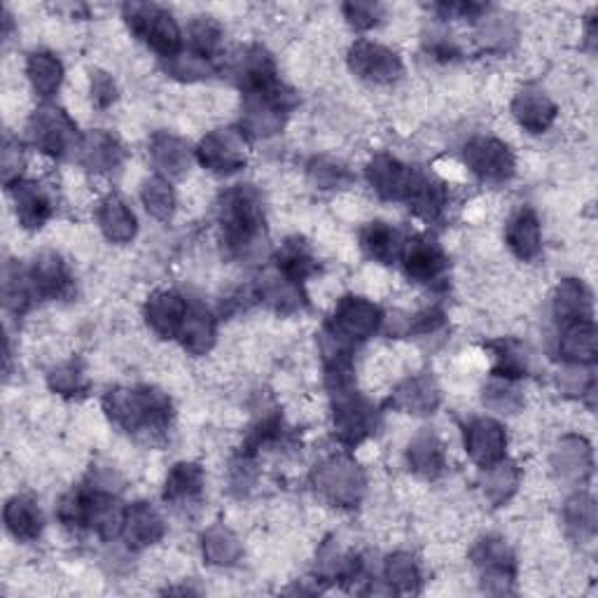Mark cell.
<instances>
[{
	"mask_svg": "<svg viewBox=\"0 0 598 598\" xmlns=\"http://www.w3.org/2000/svg\"><path fill=\"white\" fill-rule=\"evenodd\" d=\"M383 575L388 585H391V589L400 594H412L418 589V585H422V571H418V563L412 554H405V552H398L386 559Z\"/></svg>",
	"mask_w": 598,
	"mask_h": 598,
	"instance_id": "cell-44",
	"label": "cell"
},
{
	"mask_svg": "<svg viewBox=\"0 0 598 598\" xmlns=\"http://www.w3.org/2000/svg\"><path fill=\"white\" fill-rule=\"evenodd\" d=\"M75 155L80 159V164L94 173L115 171L122 164V157H124L118 138L110 136L108 132H101V129L87 132L83 138H80Z\"/></svg>",
	"mask_w": 598,
	"mask_h": 598,
	"instance_id": "cell-19",
	"label": "cell"
},
{
	"mask_svg": "<svg viewBox=\"0 0 598 598\" xmlns=\"http://www.w3.org/2000/svg\"><path fill=\"white\" fill-rule=\"evenodd\" d=\"M481 489L489 503L505 505L508 500L520 489V471L514 463H508L505 459L491 463L484 467L481 473Z\"/></svg>",
	"mask_w": 598,
	"mask_h": 598,
	"instance_id": "cell-35",
	"label": "cell"
},
{
	"mask_svg": "<svg viewBox=\"0 0 598 598\" xmlns=\"http://www.w3.org/2000/svg\"><path fill=\"white\" fill-rule=\"evenodd\" d=\"M5 526L14 538L22 542H30L40 536L42 530V514L36 505L34 498L28 496H14L5 505Z\"/></svg>",
	"mask_w": 598,
	"mask_h": 598,
	"instance_id": "cell-33",
	"label": "cell"
},
{
	"mask_svg": "<svg viewBox=\"0 0 598 598\" xmlns=\"http://www.w3.org/2000/svg\"><path fill=\"white\" fill-rule=\"evenodd\" d=\"M422 171H416L407 164H402L395 157L377 155L367 167V181L381 199L386 202H405L418 181Z\"/></svg>",
	"mask_w": 598,
	"mask_h": 598,
	"instance_id": "cell-14",
	"label": "cell"
},
{
	"mask_svg": "<svg viewBox=\"0 0 598 598\" xmlns=\"http://www.w3.org/2000/svg\"><path fill=\"white\" fill-rule=\"evenodd\" d=\"M187 309L190 304L183 295L173 293V290H159L145 304V320L159 337L173 339L181 334Z\"/></svg>",
	"mask_w": 598,
	"mask_h": 598,
	"instance_id": "cell-16",
	"label": "cell"
},
{
	"mask_svg": "<svg viewBox=\"0 0 598 598\" xmlns=\"http://www.w3.org/2000/svg\"><path fill=\"white\" fill-rule=\"evenodd\" d=\"M410 471L424 479H438L447 467L444 444L430 430L418 432L407 449Z\"/></svg>",
	"mask_w": 598,
	"mask_h": 598,
	"instance_id": "cell-29",
	"label": "cell"
},
{
	"mask_svg": "<svg viewBox=\"0 0 598 598\" xmlns=\"http://www.w3.org/2000/svg\"><path fill=\"white\" fill-rule=\"evenodd\" d=\"M22 171H24V152L20 141L5 138L3 145V183L8 187H14L17 183H22Z\"/></svg>",
	"mask_w": 598,
	"mask_h": 598,
	"instance_id": "cell-53",
	"label": "cell"
},
{
	"mask_svg": "<svg viewBox=\"0 0 598 598\" xmlns=\"http://www.w3.org/2000/svg\"><path fill=\"white\" fill-rule=\"evenodd\" d=\"M402 265H405L407 277L416 283H440L447 277L449 260L442 246L428 234H418L405 241V248L400 255Z\"/></svg>",
	"mask_w": 598,
	"mask_h": 598,
	"instance_id": "cell-13",
	"label": "cell"
},
{
	"mask_svg": "<svg viewBox=\"0 0 598 598\" xmlns=\"http://www.w3.org/2000/svg\"><path fill=\"white\" fill-rule=\"evenodd\" d=\"M314 489L337 508H355L365 491V477L361 467L346 456H332L322 461L314 473Z\"/></svg>",
	"mask_w": 598,
	"mask_h": 598,
	"instance_id": "cell-5",
	"label": "cell"
},
{
	"mask_svg": "<svg viewBox=\"0 0 598 598\" xmlns=\"http://www.w3.org/2000/svg\"><path fill=\"white\" fill-rule=\"evenodd\" d=\"M47 383L54 393L63 398H77L87 391V375L80 363H61L57 365L50 375H47Z\"/></svg>",
	"mask_w": 598,
	"mask_h": 598,
	"instance_id": "cell-47",
	"label": "cell"
},
{
	"mask_svg": "<svg viewBox=\"0 0 598 598\" xmlns=\"http://www.w3.org/2000/svg\"><path fill=\"white\" fill-rule=\"evenodd\" d=\"M594 369L589 365L569 363L559 371V388L565 395L582 398L594 391Z\"/></svg>",
	"mask_w": 598,
	"mask_h": 598,
	"instance_id": "cell-51",
	"label": "cell"
},
{
	"mask_svg": "<svg viewBox=\"0 0 598 598\" xmlns=\"http://www.w3.org/2000/svg\"><path fill=\"white\" fill-rule=\"evenodd\" d=\"M565 530L579 542H589L596 536V503L589 493H575L563 508Z\"/></svg>",
	"mask_w": 598,
	"mask_h": 598,
	"instance_id": "cell-41",
	"label": "cell"
},
{
	"mask_svg": "<svg viewBox=\"0 0 598 598\" xmlns=\"http://www.w3.org/2000/svg\"><path fill=\"white\" fill-rule=\"evenodd\" d=\"M202 549L206 563L218 565V569H230L241 559V542L224 524H216L204 533Z\"/></svg>",
	"mask_w": 598,
	"mask_h": 598,
	"instance_id": "cell-37",
	"label": "cell"
},
{
	"mask_svg": "<svg viewBox=\"0 0 598 598\" xmlns=\"http://www.w3.org/2000/svg\"><path fill=\"white\" fill-rule=\"evenodd\" d=\"M169 75L178 77V80H187V83H192V80H204V77H211L216 73L213 69V61L206 59L197 52H181L175 54L173 59H169Z\"/></svg>",
	"mask_w": 598,
	"mask_h": 598,
	"instance_id": "cell-50",
	"label": "cell"
},
{
	"mask_svg": "<svg viewBox=\"0 0 598 598\" xmlns=\"http://www.w3.org/2000/svg\"><path fill=\"white\" fill-rule=\"evenodd\" d=\"M124 20L134 30V36H138L159 57L173 59L183 52L181 28L167 10L150 3H129L124 5Z\"/></svg>",
	"mask_w": 598,
	"mask_h": 598,
	"instance_id": "cell-4",
	"label": "cell"
},
{
	"mask_svg": "<svg viewBox=\"0 0 598 598\" xmlns=\"http://www.w3.org/2000/svg\"><path fill=\"white\" fill-rule=\"evenodd\" d=\"M218 224L222 241L234 255H253L265 239V211L260 194L251 185L230 187L218 204Z\"/></svg>",
	"mask_w": 598,
	"mask_h": 598,
	"instance_id": "cell-1",
	"label": "cell"
},
{
	"mask_svg": "<svg viewBox=\"0 0 598 598\" xmlns=\"http://www.w3.org/2000/svg\"><path fill=\"white\" fill-rule=\"evenodd\" d=\"M199 164L220 175L236 173L246 167L248 161V145L246 134L236 132V129H218V132L206 134L202 143L194 150Z\"/></svg>",
	"mask_w": 598,
	"mask_h": 598,
	"instance_id": "cell-8",
	"label": "cell"
},
{
	"mask_svg": "<svg viewBox=\"0 0 598 598\" xmlns=\"http://www.w3.org/2000/svg\"><path fill=\"white\" fill-rule=\"evenodd\" d=\"M508 248L516 260L533 263L542 253V232H540V220L530 211V208H520L505 230Z\"/></svg>",
	"mask_w": 598,
	"mask_h": 598,
	"instance_id": "cell-20",
	"label": "cell"
},
{
	"mask_svg": "<svg viewBox=\"0 0 598 598\" xmlns=\"http://www.w3.org/2000/svg\"><path fill=\"white\" fill-rule=\"evenodd\" d=\"M552 465L561 479L571 484H582L591 475V447L585 438L565 435L554 449Z\"/></svg>",
	"mask_w": 598,
	"mask_h": 598,
	"instance_id": "cell-22",
	"label": "cell"
},
{
	"mask_svg": "<svg viewBox=\"0 0 598 598\" xmlns=\"http://www.w3.org/2000/svg\"><path fill=\"white\" fill-rule=\"evenodd\" d=\"M306 173H309V181L318 187V190H339V187H346L351 183V171L339 164V161L334 159H314L309 169H306Z\"/></svg>",
	"mask_w": 598,
	"mask_h": 598,
	"instance_id": "cell-49",
	"label": "cell"
},
{
	"mask_svg": "<svg viewBox=\"0 0 598 598\" xmlns=\"http://www.w3.org/2000/svg\"><path fill=\"white\" fill-rule=\"evenodd\" d=\"M216 334H218V328H216L213 314L202 304H190L181 334H178L185 351H190L194 355L208 353L216 344Z\"/></svg>",
	"mask_w": 598,
	"mask_h": 598,
	"instance_id": "cell-32",
	"label": "cell"
},
{
	"mask_svg": "<svg viewBox=\"0 0 598 598\" xmlns=\"http://www.w3.org/2000/svg\"><path fill=\"white\" fill-rule=\"evenodd\" d=\"M108 416L126 432H159L171 418V402L155 388H115L103 398Z\"/></svg>",
	"mask_w": 598,
	"mask_h": 598,
	"instance_id": "cell-2",
	"label": "cell"
},
{
	"mask_svg": "<svg viewBox=\"0 0 598 598\" xmlns=\"http://www.w3.org/2000/svg\"><path fill=\"white\" fill-rule=\"evenodd\" d=\"M3 295H5V306L12 312L22 316L30 302H34L36 297V290L34 285H30V279L28 273H24L22 269H14V267H5V277H3Z\"/></svg>",
	"mask_w": 598,
	"mask_h": 598,
	"instance_id": "cell-46",
	"label": "cell"
},
{
	"mask_svg": "<svg viewBox=\"0 0 598 598\" xmlns=\"http://www.w3.org/2000/svg\"><path fill=\"white\" fill-rule=\"evenodd\" d=\"M277 271L283 273L285 279L302 285L316 271V260L309 246H306L302 239L285 241L281 251L277 253Z\"/></svg>",
	"mask_w": 598,
	"mask_h": 598,
	"instance_id": "cell-40",
	"label": "cell"
},
{
	"mask_svg": "<svg viewBox=\"0 0 598 598\" xmlns=\"http://www.w3.org/2000/svg\"><path fill=\"white\" fill-rule=\"evenodd\" d=\"M244 118H241V126H244L246 136L269 138L281 132L285 122L288 110L293 108L295 96L290 89H285L281 83H273L263 89L244 91Z\"/></svg>",
	"mask_w": 598,
	"mask_h": 598,
	"instance_id": "cell-3",
	"label": "cell"
},
{
	"mask_svg": "<svg viewBox=\"0 0 598 598\" xmlns=\"http://www.w3.org/2000/svg\"><path fill=\"white\" fill-rule=\"evenodd\" d=\"M361 248L369 260L381 265H393L400 260L402 248H405V239L388 222H369L361 232Z\"/></svg>",
	"mask_w": 598,
	"mask_h": 598,
	"instance_id": "cell-30",
	"label": "cell"
},
{
	"mask_svg": "<svg viewBox=\"0 0 598 598\" xmlns=\"http://www.w3.org/2000/svg\"><path fill=\"white\" fill-rule=\"evenodd\" d=\"M381 322L383 314L375 302L349 295L337 304L334 316L326 330L342 339V342L355 346L365 342V339L375 337V332L381 328Z\"/></svg>",
	"mask_w": 598,
	"mask_h": 598,
	"instance_id": "cell-9",
	"label": "cell"
},
{
	"mask_svg": "<svg viewBox=\"0 0 598 598\" xmlns=\"http://www.w3.org/2000/svg\"><path fill=\"white\" fill-rule=\"evenodd\" d=\"M332 422L339 440L361 444L377 428V410L353 386L342 388L332 391Z\"/></svg>",
	"mask_w": 598,
	"mask_h": 598,
	"instance_id": "cell-7",
	"label": "cell"
},
{
	"mask_svg": "<svg viewBox=\"0 0 598 598\" xmlns=\"http://www.w3.org/2000/svg\"><path fill=\"white\" fill-rule=\"evenodd\" d=\"M12 190L14 211H17V220L26 230H38L52 218L54 204L40 185L36 183H17Z\"/></svg>",
	"mask_w": 598,
	"mask_h": 598,
	"instance_id": "cell-27",
	"label": "cell"
},
{
	"mask_svg": "<svg viewBox=\"0 0 598 598\" xmlns=\"http://www.w3.org/2000/svg\"><path fill=\"white\" fill-rule=\"evenodd\" d=\"M36 297L61 300L71 290V273L57 253H42L28 271Z\"/></svg>",
	"mask_w": 598,
	"mask_h": 598,
	"instance_id": "cell-23",
	"label": "cell"
},
{
	"mask_svg": "<svg viewBox=\"0 0 598 598\" xmlns=\"http://www.w3.org/2000/svg\"><path fill=\"white\" fill-rule=\"evenodd\" d=\"M167 526L161 514L150 503H134L126 508L122 536L132 549H145L164 538Z\"/></svg>",
	"mask_w": 598,
	"mask_h": 598,
	"instance_id": "cell-21",
	"label": "cell"
},
{
	"mask_svg": "<svg viewBox=\"0 0 598 598\" xmlns=\"http://www.w3.org/2000/svg\"><path fill=\"white\" fill-rule=\"evenodd\" d=\"M473 561L481 575L484 587L493 594L510 591L514 582V554L512 549L500 538H484L473 549Z\"/></svg>",
	"mask_w": 598,
	"mask_h": 598,
	"instance_id": "cell-12",
	"label": "cell"
},
{
	"mask_svg": "<svg viewBox=\"0 0 598 598\" xmlns=\"http://www.w3.org/2000/svg\"><path fill=\"white\" fill-rule=\"evenodd\" d=\"M28 138L40 152L52 157H66L77 152L80 138L75 122L61 108L45 103L28 120Z\"/></svg>",
	"mask_w": 598,
	"mask_h": 598,
	"instance_id": "cell-6",
	"label": "cell"
},
{
	"mask_svg": "<svg viewBox=\"0 0 598 598\" xmlns=\"http://www.w3.org/2000/svg\"><path fill=\"white\" fill-rule=\"evenodd\" d=\"M260 297L271 306V309H277L279 314H290L297 312L300 306L304 304L302 297V288L300 283L285 279L283 273H271L260 285Z\"/></svg>",
	"mask_w": 598,
	"mask_h": 598,
	"instance_id": "cell-42",
	"label": "cell"
},
{
	"mask_svg": "<svg viewBox=\"0 0 598 598\" xmlns=\"http://www.w3.org/2000/svg\"><path fill=\"white\" fill-rule=\"evenodd\" d=\"M349 66L365 83L391 85L402 75L400 57L375 40H358L349 52Z\"/></svg>",
	"mask_w": 598,
	"mask_h": 598,
	"instance_id": "cell-10",
	"label": "cell"
},
{
	"mask_svg": "<svg viewBox=\"0 0 598 598\" xmlns=\"http://www.w3.org/2000/svg\"><path fill=\"white\" fill-rule=\"evenodd\" d=\"M489 346L493 351V377L516 381L528 375L530 355L524 344L514 342V339H500Z\"/></svg>",
	"mask_w": 598,
	"mask_h": 598,
	"instance_id": "cell-38",
	"label": "cell"
},
{
	"mask_svg": "<svg viewBox=\"0 0 598 598\" xmlns=\"http://www.w3.org/2000/svg\"><path fill=\"white\" fill-rule=\"evenodd\" d=\"M126 508L110 491L87 493V514L85 528L94 530L103 540H115L122 536Z\"/></svg>",
	"mask_w": 598,
	"mask_h": 598,
	"instance_id": "cell-18",
	"label": "cell"
},
{
	"mask_svg": "<svg viewBox=\"0 0 598 598\" xmlns=\"http://www.w3.org/2000/svg\"><path fill=\"white\" fill-rule=\"evenodd\" d=\"M204 491V471L197 463H175L167 477L164 500L173 505H190Z\"/></svg>",
	"mask_w": 598,
	"mask_h": 598,
	"instance_id": "cell-34",
	"label": "cell"
},
{
	"mask_svg": "<svg viewBox=\"0 0 598 598\" xmlns=\"http://www.w3.org/2000/svg\"><path fill=\"white\" fill-rule=\"evenodd\" d=\"M463 157L467 169L487 183H505L508 178H512L516 167L514 155L508 145L489 136L473 138L465 145Z\"/></svg>",
	"mask_w": 598,
	"mask_h": 598,
	"instance_id": "cell-11",
	"label": "cell"
},
{
	"mask_svg": "<svg viewBox=\"0 0 598 598\" xmlns=\"http://www.w3.org/2000/svg\"><path fill=\"white\" fill-rule=\"evenodd\" d=\"M346 22L358 28V30H367L371 26H377L381 14H383V8L379 3H363V0H355V3H346L342 8Z\"/></svg>",
	"mask_w": 598,
	"mask_h": 598,
	"instance_id": "cell-52",
	"label": "cell"
},
{
	"mask_svg": "<svg viewBox=\"0 0 598 598\" xmlns=\"http://www.w3.org/2000/svg\"><path fill=\"white\" fill-rule=\"evenodd\" d=\"M410 208L416 213V216H422L424 220H438L442 213H444V208H447V190L440 181H435V178L422 173L418 175V181L410 194V199H407Z\"/></svg>",
	"mask_w": 598,
	"mask_h": 598,
	"instance_id": "cell-39",
	"label": "cell"
},
{
	"mask_svg": "<svg viewBox=\"0 0 598 598\" xmlns=\"http://www.w3.org/2000/svg\"><path fill=\"white\" fill-rule=\"evenodd\" d=\"M222 42V30L220 24L213 22L211 17H197L190 24V45L192 52H197L206 59H211L218 54Z\"/></svg>",
	"mask_w": 598,
	"mask_h": 598,
	"instance_id": "cell-48",
	"label": "cell"
},
{
	"mask_svg": "<svg viewBox=\"0 0 598 598\" xmlns=\"http://www.w3.org/2000/svg\"><path fill=\"white\" fill-rule=\"evenodd\" d=\"M391 405L400 412H407L414 416L432 414L440 407V388L430 377H410L402 381L391 398Z\"/></svg>",
	"mask_w": 598,
	"mask_h": 598,
	"instance_id": "cell-24",
	"label": "cell"
},
{
	"mask_svg": "<svg viewBox=\"0 0 598 598\" xmlns=\"http://www.w3.org/2000/svg\"><path fill=\"white\" fill-rule=\"evenodd\" d=\"M28 83L40 99H50L63 83V66L61 61L50 52H36L26 61Z\"/></svg>",
	"mask_w": 598,
	"mask_h": 598,
	"instance_id": "cell-36",
	"label": "cell"
},
{
	"mask_svg": "<svg viewBox=\"0 0 598 598\" xmlns=\"http://www.w3.org/2000/svg\"><path fill=\"white\" fill-rule=\"evenodd\" d=\"M484 405H487L496 414H514L522 410L524 398L514 381L493 377L489 381V386L484 388Z\"/></svg>",
	"mask_w": 598,
	"mask_h": 598,
	"instance_id": "cell-45",
	"label": "cell"
},
{
	"mask_svg": "<svg viewBox=\"0 0 598 598\" xmlns=\"http://www.w3.org/2000/svg\"><path fill=\"white\" fill-rule=\"evenodd\" d=\"M141 202L145 206V211H148L152 218H157L161 222L171 220L173 213H175L173 187H171V183L167 181V178H161V175L148 178V181L143 183Z\"/></svg>",
	"mask_w": 598,
	"mask_h": 598,
	"instance_id": "cell-43",
	"label": "cell"
},
{
	"mask_svg": "<svg viewBox=\"0 0 598 598\" xmlns=\"http://www.w3.org/2000/svg\"><path fill=\"white\" fill-rule=\"evenodd\" d=\"M557 103L538 87H524L512 101V115L526 132L542 134L557 120Z\"/></svg>",
	"mask_w": 598,
	"mask_h": 598,
	"instance_id": "cell-17",
	"label": "cell"
},
{
	"mask_svg": "<svg viewBox=\"0 0 598 598\" xmlns=\"http://www.w3.org/2000/svg\"><path fill=\"white\" fill-rule=\"evenodd\" d=\"M118 99V85L108 73L94 71L91 73V101L96 108H108Z\"/></svg>",
	"mask_w": 598,
	"mask_h": 598,
	"instance_id": "cell-54",
	"label": "cell"
},
{
	"mask_svg": "<svg viewBox=\"0 0 598 598\" xmlns=\"http://www.w3.org/2000/svg\"><path fill=\"white\" fill-rule=\"evenodd\" d=\"M150 159L161 178H183L192 169V150L185 141L171 134H155L150 141Z\"/></svg>",
	"mask_w": 598,
	"mask_h": 598,
	"instance_id": "cell-25",
	"label": "cell"
},
{
	"mask_svg": "<svg viewBox=\"0 0 598 598\" xmlns=\"http://www.w3.org/2000/svg\"><path fill=\"white\" fill-rule=\"evenodd\" d=\"M554 316L561 326L594 320V300L589 288L577 279L561 281L554 295Z\"/></svg>",
	"mask_w": 598,
	"mask_h": 598,
	"instance_id": "cell-28",
	"label": "cell"
},
{
	"mask_svg": "<svg viewBox=\"0 0 598 598\" xmlns=\"http://www.w3.org/2000/svg\"><path fill=\"white\" fill-rule=\"evenodd\" d=\"M96 222H99L103 236L112 241V244H129L138 232L134 211L118 194H110V197L99 204V208H96Z\"/></svg>",
	"mask_w": 598,
	"mask_h": 598,
	"instance_id": "cell-26",
	"label": "cell"
},
{
	"mask_svg": "<svg viewBox=\"0 0 598 598\" xmlns=\"http://www.w3.org/2000/svg\"><path fill=\"white\" fill-rule=\"evenodd\" d=\"M559 353L565 363L591 365L598 353V337L594 320L571 322V326H561L559 337Z\"/></svg>",
	"mask_w": 598,
	"mask_h": 598,
	"instance_id": "cell-31",
	"label": "cell"
},
{
	"mask_svg": "<svg viewBox=\"0 0 598 598\" xmlns=\"http://www.w3.org/2000/svg\"><path fill=\"white\" fill-rule=\"evenodd\" d=\"M465 449L479 467H487L505 459L508 435L505 428L489 416L473 418L465 428Z\"/></svg>",
	"mask_w": 598,
	"mask_h": 598,
	"instance_id": "cell-15",
	"label": "cell"
}]
</instances>
